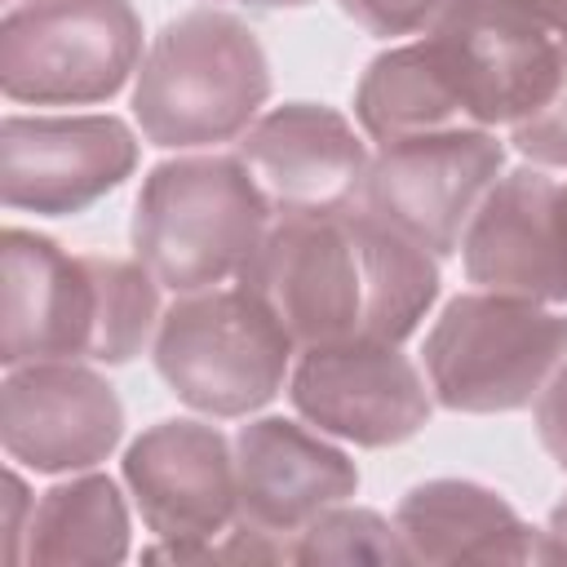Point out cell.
Wrapping results in <instances>:
<instances>
[{
    "mask_svg": "<svg viewBox=\"0 0 567 567\" xmlns=\"http://www.w3.org/2000/svg\"><path fill=\"white\" fill-rule=\"evenodd\" d=\"M239 284L270 306L297 350H310L337 341L403 346L439 301L443 279L434 252L346 204L275 213Z\"/></svg>",
    "mask_w": 567,
    "mask_h": 567,
    "instance_id": "obj_1",
    "label": "cell"
},
{
    "mask_svg": "<svg viewBox=\"0 0 567 567\" xmlns=\"http://www.w3.org/2000/svg\"><path fill=\"white\" fill-rule=\"evenodd\" d=\"M159 279L137 257L66 252L9 226L0 239V363L80 359L120 368L159 328Z\"/></svg>",
    "mask_w": 567,
    "mask_h": 567,
    "instance_id": "obj_2",
    "label": "cell"
},
{
    "mask_svg": "<svg viewBox=\"0 0 567 567\" xmlns=\"http://www.w3.org/2000/svg\"><path fill=\"white\" fill-rule=\"evenodd\" d=\"M270 58L257 31L213 4L168 18L133 75V120L159 151L239 142L270 97Z\"/></svg>",
    "mask_w": 567,
    "mask_h": 567,
    "instance_id": "obj_3",
    "label": "cell"
},
{
    "mask_svg": "<svg viewBox=\"0 0 567 567\" xmlns=\"http://www.w3.org/2000/svg\"><path fill=\"white\" fill-rule=\"evenodd\" d=\"M275 208L239 155H177L155 164L133 199V257L173 297L239 279Z\"/></svg>",
    "mask_w": 567,
    "mask_h": 567,
    "instance_id": "obj_4",
    "label": "cell"
},
{
    "mask_svg": "<svg viewBox=\"0 0 567 567\" xmlns=\"http://www.w3.org/2000/svg\"><path fill=\"white\" fill-rule=\"evenodd\" d=\"M151 359L159 381L199 416L235 421L288 390L297 341L239 279L182 292L159 315Z\"/></svg>",
    "mask_w": 567,
    "mask_h": 567,
    "instance_id": "obj_5",
    "label": "cell"
},
{
    "mask_svg": "<svg viewBox=\"0 0 567 567\" xmlns=\"http://www.w3.org/2000/svg\"><path fill=\"white\" fill-rule=\"evenodd\" d=\"M563 359L567 310L487 288L456 292L421 346L434 403L465 416H505L532 408Z\"/></svg>",
    "mask_w": 567,
    "mask_h": 567,
    "instance_id": "obj_6",
    "label": "cell"
},
{
    "mask_svg": "<svg viewBox=\"0 0 567 567\" xmlns=\"http://www.w3.org/2000/svg\"><path fill=\"white\" fill-rule=\"evenodd\" d=\"M142 62L133 0H9L0 22V93L22 106L111 102Z\"/></svg>",
    "mask_w": 567,
    "mask_h": 567,
    "instance_id": "obj_7",
    "label": "cell"
},
{
    "mask_svg": "<svg viewBox=\"0 0 567 567\" xmlns=\"http://www.w3.org/2000/svg\"><path fill=\"white\" fill-rule=\"evenodd\" d=\"M421 44L465 128H514L558 89L563 44L514 0H447Z\"/></svg>",
    "mask_w": 567,
    "mask_h": 567,
    "instance_id": "obj_8",
    "label": "cell"
},
{
    "mask_svg": "<svg viewBox=\"0 0 567 567\" xmlns=\"http://www.w3.org/2000/svg\"><path fill=\"white\" fill-rule=\"evenodd\" d=\"M501 173L505 142L492 128L425 133L377 146L354 204L443 261L461 252V235Z\"/></svg>",
    "mask_w": 567,
    "mask_h": 567,
    "instance_id": "obj_9",
    "label": "cell"
},
{
    "mask_svg": "<svg viewBox=\"0 0 567 567\" xmlns=\"http://www.w3.org/2000/svg\"><path fill=\"white\" fill-rule=\"evenodd\" d=\"M288 399L301 421L354 447H394L434 416L425 368L394 341H337L297 350Z\"/></svg>",
    "mask_w": 567,
    "mask_h": 567,
    "instance_id": "obj_10",
    "label": "cell"
},
{
    "mask_svg": "<svg viewBox=\"0 0 567 567\" xmlns=\"http://www.w3.org/2000/svg\"><path fill=\"white\" fill-rule=\"evenodd\" d=\"M137 133L120 115H4L0 199L13 213L75 217L137 168Z\"/></svg>",
    "mask_w": 567,
    "mask_h": 567,
    "instance_id": "obj_11",
    "label": "cell"
},
{
    "mask_svg": "<svg viewBox=\"0 0 567 567\" xmlns=\"http://www.w3.org/2000/svg\"><path fill=\"white\" fill-rule=\"evenodd\" d=\"M0 439L4 456L35 474L97 470L124 439V403L80 359L18 363L0 381Z\"/></svg>",
    "mask_w": 567,
    "mask_h": 567,
    "instance_id": "obj_12",
    "label": "cell"
},
{
    "mask_svg": "<svg viewBox=\"0 0 567 567\" xmlns=\"http://www.w3.org/2000/svg\"><path fill=\"white\" fill-rule=\"evenodd\" d=\"M128 496L155 540L217 545L239 514L235 443L195 416L146 425L124 452Z\"/></svg>",
    "mask_w": 567,
    "mask_h": 567,
    "instance_id": "obj_13",
    "label": "cell"
},
{
    "mask_svg": "<svg viewBox=\"0 0 567 567\" xmlns=\"http://www.w3.org/2000/svg\"><path fill=\"white\" fill-rule=\"evenodd\" d=\"M474 288L567 306V182L523 164L496 177L461 235Z\"/></svg>",
    "mask_w": 567,
    "mask_h": 567,
    "instance_id": "obj_14",
    "label": "cell"
},
{
    "mask_svg": "<svg viewBox=\"0 0 567 567\" xmlns=\"http://www.w3.org/2000/svg\"><path fill=\"white\" fill-rule=\"evenodd\" d=\"M235 443V487L239 527L275 536L292 549V536L323 509L359 492V465L323 430L292 416H257L239 425Z\"/></svg>",
    "mask_w": 567,
    "mask_h": 567,
    "instance_id": "obj_15",
    "label": "cell"
},
{
    "mask_svg": "<svg viewBox=\"0 0 567 567\" xmlns=\"http://www.w3.org/2000/svg\"><path fill=\"white\" fill-rule=\"evenodd\" d=\"M235 155L275 213L346 208L372 164L363 128L323 102H284L257 115L235 142Z\"/></svg>",
    "mask_w": 567,
    "mask_h": 567,
    "instance_id": "obj_16",
    "label": "cell"
},
{
    "mask_svg": "<svg viewBox=\"0 0 567 567\" xmlns=\"http://www.w3.org/2000/svg\"><path fill=\"white\" fill-rule=\"evenodd\" d=\"M394 527L412 563H545L540 532L496 487L474 478L408 487Z\"/></svg>",
    "mask_w": 567,
    "mask_h": 567,
    "instance_id": "obj_17",
    "label": "cell"
},
{
    "mask_svg": "<svg viewBox=\"0 0 567 567\" xmlns=\"http://www.w3.org/2000/svg\"><path fill=\"white\" fill-rule=\"evenodd\" d=\"M128 558V501L111 474L80 470L40 492L18 563H89L111 567Z\"/></svg>",
    "mask_w": 567,
    "mask_h": 567,
    "instance_id": "obj_18",
    "label": "cell"
},
{
    "mask_svg": "<svg viewBox=\"0 0 567 567\" xmlns=\"http://www.w3.org/2000/svg\"><path fill=\"white\" fill-rule=\"evenodd\" d=\"M354 120L372 146L465 128L421 40L394 44L368 62V71L354 84Z\"/></svg>",
    "mask_w": 567,
    "mask_h": 567,
    "instance_id": "obj_19",
    "label": "cell"
},
{
    "mask_svg": "<svg viewBox=\"0 0 567 567\" xmlns=\"http://www.w3.org/2000/svg\"><path fill=\"white\" fill-rule=\"evenodd\" d=\"M288 563H412V558L399 527L385 514L341 501L292 536Z\"/></svg>",
    "mask_w": 567,
    "mask_h": 567,
    "instance_id": "obj_20",
    "label": "cell"
},
{
    "mask_svg": "<svg viewBox=\"0 0 567 567\" xmlns=\"http://www.w3.org/2000/svg\"><path fill=\"white\" fill-rule=\"evenodd\" d=\"M509 142L536 168H567V49H563V71H558L554 97L536 115L518 120L509 128Z\"/></svg>",
    "mask_w": 567,
    "mask_h": 567,
    "instance_id": "obj_21",
    "label": "cell"
},
{
    "mask_svg": "<svg viewBox=\"0 0 567 567\" xmlns=\"http://www.w3.org/2000/svg\"><path fill=\"white\" fill-rule=\"evenodd\" d=\"M346 18H354L368 35H412V31H425L447 0H337Z\"/></svg>",
    "mask_w": 567,
    "mask_h": 567,
    "instance_id": "obj_22",
    "label": "cell"
},
{
    "mask_svg": "<svg viewBox=\"0 0 567 567\" xmlns=\"http://www.w3.org/2000/svg\"><path fill=\"white\" fill-rule=\"evenodd\" d=\"M536 416V439L549 452V461L567 474V359L558 363V372L545 381V390L532 403Z\"/></svg>",
    "mask_w": 567,
    "mask_h": 567,
    "instance_id": "obj_23",
    "label": "cell"
},
{
    "mask_svg": "<svg viewBox=\"0 0 567 567\" xmlns=\"http://www.w3.org/2000/svg\"><path fill=\"white\" fill-rule=\"evenodd\" d=\"M4 501H9V518H4V558L18 563V558H22V536H27L22 514L35 509V501L27 496V483H22L18 470H9V496H4Z\"/></svg>",
    "mask_w": 567,
    "mask_h": 567,
    "instance_id": "obj_24",
    "label": "cell"
},
{
    "mask_svg": "<svg viewBox=\"0 0 567 567\" xmlns=\"http://www.w3.org/2000/svg\"><path fill=\"white\" fill-rule=\"evenodd\" d=\"M523 13H532L563 49H567V0H514Z\"/></svg>",
    "mask_w": 567,
    "mask_h": 567,
    "instance_id": "obj_25",
    "label": "cell"
},
{
    "mask_svg": "<svg viewBox=\"0 0 567 567\" xmlns=\"http://www.w3.org/2000/svg\"><path fill=\"white\" fill-rule=\"evenodd\" d=\"M540 540H545V563H567V496L549 509V523H545Z\"/></svg>",
    "mask_w": 567,
    "mask_h": 567,
    "instance_id": "obj_26",
    "label": "cell"
},
{
    "mask_svg": "<svg viewBox=\"0 0 567 567\" xmlns=\"http://www.w3.org/2000/svg\"><path fill=\"white\" fill-rule=\"evenodd\" d=\"M226 4H248V9H301L310 0H226Z\"/></svg>",
    "mask_w": 567,
    "mask_h": 567,
    "instance_id": "obj_27",
    "label": "cell"
}]
</instances>
